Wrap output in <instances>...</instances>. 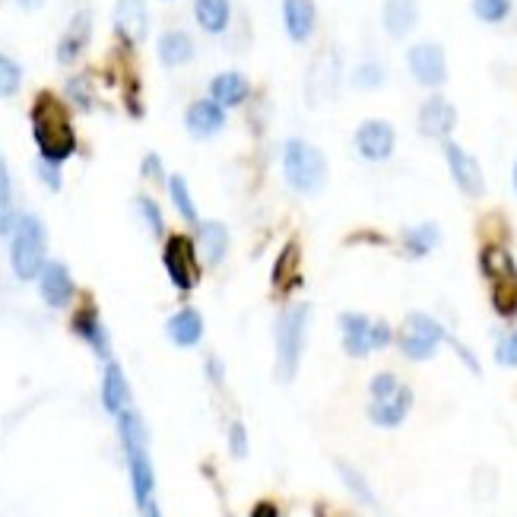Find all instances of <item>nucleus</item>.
I'll list each match as a JSON object with an SVG mask.
<instances>
[{"label": "nucleus", "mask_w": 517, "mask_h": 517, "mask_svg": "<svg viewBox=\"0 0 517 517\" xmlns=\"http://www.w3.org/2000/svg\"><path fill=\"white\" fill-rule=\"evenodd\" d=\"M118 435H121V448L127 457V470H131V486L134 498L143 517H162L156 505V473H153V460L150 448H146V429L143 419L127 406L124 413H118Z\"/></svg>", "instance_id": "nucleus-1"}, {"label": "nucleus", "mask_w": 517, "mask_h": 517, "mask_svg": "<svg viewBox=\"0 0 517 517\" xmlns=\"http://www.w3.org/2000/svg\"><path fill=\"white\" fill-rule=\"evenodd\" d=\"M32 137H35V146H39V159H48V162H64L77 153V134H73V124H70V115L67 108L58 96H45L35 99L32 105Z\"/></svg>", "instance_id": "nucleus-2"}, {"label": "nucleus", "mask_w": 517, "mask_h": 517, "mask_svg": "<svg viewBox=\"0 0 517 517\" xmlns=\"http://www.w3.org/2000/svg\"><path fill=\"white\" fill-rule=\"evenodd\" d=\"M308 324H311V305H292L283 311V318L276 321V378L292 381L299 372V362L305 353L308 340Z\"/></svg>", "instance_id": "nucleus-3"}, {"label": "nucleus", "mask_w": 517, "mask_h": 517, "mask_svg": "<svg viewBox=\"0 0 517 517\" xmlns=\"http://www.w3.org/2000/svg\"><path fill=\"white\" fill-rule=\"evenodd\" d=\"M479 270H483L486 280L492 283V308L502 318H514L517 315V267L508 248L486 245L479 251Z\"/></svg>", "instance_id": "nucleus-4"}, {"label": "nucleus", "mask_w": 517, "mask_h": 517, "mask_svg": "<svg viewBox=\"0 0 517 517\" xmlns=\"http://www.w3.org/2000/svg\"><path fill=\"white\" fill-rule=\"evenodd\" d=\"M283 175L292 191L318 194L327 184V159L308 140H289L283 150Z\"/></svg>", "instance_id": "nucleus-5"}, {"label": "nucleus", "mask_w": 517, "mask_h": 517, "mask_svg": "<svg viewBox=\"0 0 517 517\" xmlns=\"http://www.w3.org/2000/svg\"><path fill=\"white\" fill-rule=\"evenodd\" d=\"M45 226L39 216H20L13 223V242H10V264L20 280H35L45 267Z\"/></svg>", "instance_id": "nucleus-6"}, {"label": "nucleus", "mask_w": 517, "mask_h": 517, "mask_svg": "<svg viewBox=\"0 0 517 517\" xmlns=\"http://www.w3.org/2000/svg\"><path fill=\"white\" fill-rule=\"evenodd\" d=\"M162 264L169 280L178 292H191L200 283V264H197V248L188 235H169L162 248Z\"/></svg>", "instance_id": "nucleus-7"}, {"label": "nucleus", "mask_w": 517, "mask_h": 517, "mask_svg": "<svg viewBox=\"0 0 517 517\" xmlns=\"http://www.w3.org/2000/svg\"><path fill=\"white\" fill-rule=\"evenodd\" d=\"M448 340V330L441 327L435 318L429 315H410L406 318V327H403V337H400V349L406 359H432L438 353V346Z\"/></svg>", "instance_id": "nucleus-8"}, {"label": "nucleus", "mask_w": 517, "mask_h": 517, "mask_svg": "<svg viewBox=\"0 0 517 517\" xmlns=\"http://www.w3.org/2000/svg\"><path fill=\"white\" fill-rule=\"evenodd\" d=\"M406 64H410V73L419 86H429L438 89L441 83L448 80V61H445V51L435 42H419L406 51Z\"/></svg>", "instance_id": "nucleus-9"}, {"label": "nucleus", "mask_w": 517, "mask_h": 517, "mask_svg": "<svg viewBox=\"0 0 517 517\" xmlns=\"http://www.w3.org/2000/svg\"><path fill=\"white\" fill-rule=\"evenodd\" d=\"M445 159H448V169H451L454 184L467 197H479V194L486 191L483 169H479V162L464 150V146H457L454 140H445Z\"/></svg>", "instance_id": "nucleus-10"}, {"label": "nucleus", "mask_w": 517, "mask_h": 517, "mask_svg": "<svg viewBox=\"0 0 517 517\" xmlns=\"http://www.w3.org/2000/svg\"><path fill=\"white\" fill-rule=\"evenodd\" d=\"M337 86H340V58L334 51H324L315 58L308 70V80H305V89H308V102L318 105V102H327L337 96Z\"/></svg>", "instance_id": "nucleus-11"}, {"label": "nucleus", "mask_w": 517, "mask_h": 517, "mask_svg": "<svg viewBox=\"0 0 517 517\" xmlns=\"http://www.w3.org/2000/svg\"><path fill=\"white\" fill-rule=\"evenodd\" d=\"M397 134L387 121H365L356 131V150L362 153V159L368 162H381L394 153Z\"/></svg>", "instance_id": "nucleus-12"}, {"label": "nucleus", "mask_w": 517, "mask_h": 517, "mask_svg": "<svg viewBox=\"0 0 517 517\" xmlns=\"http://www.w3.org/2000/svg\"><path fill=\"white\" fill-rule=\"evenodd\" d=\"M457 127V108L445 96H432L419 108V131L435 140H448V134Z\"/></svg>", "instance_id": "nucleus-13"}, {"label": "nucleus", "mask_w": 517, "mask_h": 517, "mask_svg": "<svg viewBox=\"0 0 517 517\" xmlns=\"http://www.w3.org/2000/svg\"><path fill=\"white\" fill-rule=\"evenodd\" d=\"M39 292H42L45 305L67 308L70 299H73V292H77V286H73V276L61 261H48L42 267V273H39Z\"/></svg>", "instance_id": "nucleus-14"}, {"label": "nucleus", "mask_w": 517, "mask_h": 517, "mask_svg": "<svg viewBox=\"0 0 517 517\" xmlns=\"http://www.w3.org/2000/svg\"><path fill=\"white\" fill-rule=\"evenodd\" d=\"M70 327H73V334H77L99 359H108V353H112V340H108V330H105L96 308L83 305L77 315H73Z\"/></svg>", "instance_id": "nucleus-15"}, {"label": "nucleus", "mask_w": 517, "mask_h": 517, "mask_svg": "<svg viewBox=\"0 0 517 517\" xmlns=\"http://www.w3.org/2000/svg\"><path fill=\"white\" fill-rule=\"evenodd\" d=\"M115 29L127 45L143 42L146 29H150V10H146V0H118L115 4Z\"/></svg>", "instance_id": "nucleus-16"}, {"label": "nucleus", "mask_w": 517, "mask_h": 517, "mask_svg": "<svg viewBox=\"0 0 517 517\" xmlns=\"http://www.w3.org/2000/svg\"><path fill=\"white\" fill-rule=\"evenodd\" d=\"M283 26L295 45H305L318 26L315 0H283Z\"/></svg>", "instance_id": "nucleus-17"}, {"label": "nucleus", "mask_w": 517, "mask_h": 517, "mask_svg": "<svg viewBox=\"0 0 517 517\" xmlns=\"http://www.w3.org/2000/svg\"><path fill=\"white\" fill-rule=\"evenodd\" d=\"M184 127H188L191 137L207 140L213 134H219L226 127V108L216 105L213 99H200L194 102L188 112H184Z\"/></svg>", "instance_id": "nucleus-18"}, {"label": "nucleus", "mask_w": 517, "mask_h": 517, "mask_svg": "<svg viewBox=\"0 0 517 517\" xmlns=\"http://www.w3.org/2000/svg\"><path fill=\"white\" fill-rule=\"evenodd\" d=\"M410 406H413V391L400 384L391 397H381V400H375L372 406H368V419H372L375 426H381V429H397L400 422L406 419V413H410Z\"/></svg>", "instance_id": "nucleus-19"}, {"label": "nucleus", "mask_w": 517, "mask_h": 517, "mask_svg": "<svg viewBox=\"0 0 517 517\" xmlns=\"http://www.w3.org/2000/svg\"><path fill=\"white\" fill-rule=\"evenodd\" d=\"M340 330H343V349L349 356L362 359L375 349L372 346V318L346 311V315H340Z\"/></svg>", "instance_id": "nucleus-20"}, {"label": "nucleus", "mask_w": 517, "mask_h": 517, "mask_svg": "<svg viewBox=\"0 0 517 517\" xmlns=\"http://www.w3.org/2000/svg\"><path fill=\"white\" fill-rule=\"evenodd\" d=\"M381 23L391 39H406L419 23V4L416 0H384Z\"/></svg>", "instance_id": "nucleus-21"}, {"label": "nucleus", "mask_w": 517, "mask_h": 517, "mask_svg": "<svg viewBox=\"0 0 517 517\" xmlns=\"http://www.w3.org/2000/svg\"><path fill=\"white\" fill-rule=\"evenodd\" d=\"M102 406L112 416L124 413L127 406H131V387H127V378H124L118 362H108L105 365V375H102Z\"/></svg>", "instance_id": "nucleus-22"}, {"label": "nucleus", "mask_w": 517, "mask_h": 517, "mask_svg": "<svg viewBox=\"0 0 517 517\" xmlns=\"http://www.w3.org/2000/svg\"><path fill=\"white\" fill-rule=\"evenodd\" d=\"M299 261H302L299 242H286L283 251L276 254L273 273H270V280H273V289H276V292H289V289L299 286Z\"/></svg>", "instance_id": "nucleus-23"}, {"label": "nucleus", "mask_w": 517, "mask_h": 517, "mask_svg": "<svg viewBox=\"0 0 517 517\" xmlns=\"http://www.w3.org/2000/svg\"><path fill=\"white\" fill-rule=\"evenodd\" d=\"M210 99L216 105H223V108L242 105L248 99V80L242 77V73H235V70L216 73V77L210 80Z\"/></svg>", "instance_id": "nucleus-24"}, {"label": "nucleus", "mask_w": 517, "mask_h": 517, "mask_svg": "<svg viewBox=\"0 0 517 517\" xmlns=\"http://www.w3.org/2000/svg\"><path fill=\"white\" fill-rule=\"evenodd\" d=\"M169 337L175 346L181 349H188V346H197L200 337H203V318H200V311L197 308H181L178 315L169 318Z\"/></svg>", "instance_id": "nucleus-25"}, {"label": "nucleus", "mask_w": 517, "mask_h": 517, "mask_svg": "<svg viewBox=\"0 0 517 517\" xmlns=\"http://www.w3.org/2000/svg\"><path fill=\"white\" fill-rule=\"evenodd\" d=\"M89 35H92V20H89V13H77V16H73V23L67 26L61 45H58V61H61V64L77 61L80 54H83V48L89 45Z\"/></svg>", "instance_id": "nucleus-26"}, {"label": "nucleus", "mask_w": 517, "mask_h": 517, "mask_svg": "<svg viewBox=\"0 0 517 517\" xmlns=\"http://www.w3.org/2000/svg\"><path fill=\"white\" fill-rule=\"evenodd\" d=\"M200 254H203V261H207L210 267L216 264H223L226 261V254H229V229L223 223H200Z\"/></svg>", "instance_id": "nucleus-27"}, {"label": "nucleus", "mask_w": 517, "mask_h": 517, "mask_svg": "<svg viewBox=\"0 0 517 517\" xmlns=\"http://www.w3.org/2000/svg\"><path fill=\"white\" fill-rule=\"evenodd\" d=\"M194 16L203 32L219 35L229 29L232 20V4L229 0H194Z\"/></svg>", "instance_id": "nucleus-28"}, {"label": "nucleus", "mask_w": 517, "mask_h": 517, "mask_svg": "<svg viewBox=\"0 0 517 517\" xmlns=\"http://www.w3.org/2000/svg\"><path fill=\"white\" fill-rule=\"evenodd\" d=\"M191 58H194V39L188 32L172 29L159 39V61L165 67H181V64H188Z\"/></svg>", "instance_id": "nucleus-29"}, {"label": "nucleus", "mask_w": 517, "mask_h": 517, "mask_svg": "<svg viewBox=\"0 0 517 517\" xmlns=\"http://www.w3.org/2000/svg\"><path fill=\"white\" fill-rule=\"evenodd\" d=\"M441 245V229L435 223H419L403 232V248L410 257H426Z\"/></svg>", "instance_id": "nucleus-30"}, {"label": "nucleus", "mask_w": 517, "mask_h": 517, "mask_svg": "<svg viewBox=\"0 0 517 517\" xmlns=\"http://www.w3.org/2000/svg\"><path fill=\"white\" fill-rule=\"evenodd\" d=\"M169 194H172V203H175V210L181 213L184 223L200 226V213H197V203H194V194L188 188V181H184L181 175H172L169 178Z\"/></svg>", "instance_id": "nucleus-31"}, {"label": "nucleus", "mask_w": 517, "mask_h": 517, "mask_svg": "<svg viewBox=\"0 0 517 517\" xmlns=\"http://www.w3.org/2000/svg\"><path fill=\"white\" fill-rule=\"evenodd\" d=\"M337 470H340V476H343V483H346V489L353 492L362 505H368V508H378V498H375V492H372V486L365 483V476L356 470V467H349V464H337Z\"/></svg>", "instance_id": "nucleus-32"}, {"label": "nucleus", "mask_w": 517, "mask_h": 517, "mask_svg": "<svg viewBox=\"0 0 517 517\" xmlns=\"http://www.w3.org/2000/svg\"><path fill=\"white\" fill-rule=\"evenodd\" d=\"M13 197H10V172H7V162L0 156V235L13 232Z\"/></svg>", "instance_id": "nucleus-33"}, {"label": "nucleus", "mask_w": 517, "mask_h": 517, "mask_svg": "<svg viewBox=\"0 0 517 517\" xmlns=\"http://www.w3.org/2000/svg\"><path fill=\"white\" fill-rule=\"evenodd\" d=\"M384 80H387V70H384V64H378V61H365V64H359V67L353 70V86L362 89V92L381 89Z\"/></svg>", "instance_id": "nucleus-34"}, {"label": "nucleus", "mask_w": 517, "mask_h": 517, "mask_svg": "<svg viewBox=\"0 0 517 517\" xmlns=\"http://www.w3.org/2000/svg\"><path fill=\"white\" fill-rule=\"evenodd\" d=\"M473 13L483 23H502L511 13V0H473Z\"/></svg>", "instance_id": "nucleus-35"}, {"label": "nucleus", "mask_w": 517, "mask_h": 517, "mask_svg": "<svg viewBox=\"0 0 517 517\" xmlns=\"http://www.w3.org/2000/svg\"><path fill=\"white\" fill-rule=\"evenodd\" d=\"M20 83H23L20 64L7 58V54H0V96H13V92L20 89Z\"/></svg>", "instance_id": "nucleus-36"}, {"label": "nucleus", "mask_w": 517, "mask_h": 517, "mask_svg": "<svg viewBox=\"0 0 517 517\" xmlns=\"http://www.w3.org/2000/svg\"><path fill=\"white\" fill-rule=\"evenodd\" d=\"M137 210H140L143 223L150 226V232H153V235H162V232H165V219H162V210H159V203H156L153 197L140 194V197H137Z\"/></svg>", "instance_id": "nucleus-37"}, {"label": "nucleus", "mask_w": 517, "mask_h": 517, "mask_svg": "<svg viewBox=\"0 0 517 517\" xmlns=\"http://www.w3.org/2000/svg\"><path fill=\"white\" fill-rule=\"evenodd\" d=\"M495 362L498 365H508V368H517V330L498 340V346H495Z\"/></svg>", "instance_id": "nucleus-38"}, {"label": "nucleus", "mask_w": 517, "mask_h": 517, "mask_svg": "<svg viewBox=\"0 0 517 517\" xmlns=\"http://www.w3.org/2000/svg\"><path fill=\"white\" fill-rule=\"evenodd\" d=\"M397 387H400V381H397L391 372H381V375H375V378H372V397H375V400L391 397V394L397 391Z\"/></svg>", "instance_id": "nucleus-39"}, {"label": "nucleus", "mask_w": 517, "mask_h": 517, "mask_svg": "<svg viewBox=\"0 0 517 517\" xmlns=\"http://www.w3.org/2000/svg\"><path fill=\"white\" fill-rule=\"evenodd\" d=\"M39 178L48 184L51 191H61V165H58V162L39 159Z\"/></svg>", "instance_id": "nucleus-40"}, {"label": "nucleus", "mask_w": 517, "mask_h": 517, "mask_svg": "<svg viewBox=\"0 0 517 517\" xmlns=\"http://www.w3.org/2000/svg\"><path fill=\"white\" fill-rule=\"evenodd\" d=\"M229 445H232V454L235 457H245L248 454V432L242 422H232V429H229Z\"/></svg>", "instance_id": "nucleus-41"}, {"label": "nucleus", "mask_w": 517, "mask_h": 517, "mask_svg": "<svg viewBox=\"0 0 517 517\" xmlns=\"http://www.w3.org/2000/svg\"><path fill=\"white\" fill-rule=\"evenodd\" d=\"M143 175L153 178V181H162V159L156 153H150V156L143 159Z\"/></svg>", "instance_id": "nucleus-42"}, {"label": "nucleus", "mask_w": 517, "mask_h": 517, "mask_svg": "<svg viewBox=\"0 0 517 517\" xmlns=\"http://www.w3.org/2000/svg\"><path fill=\"white\" fill-rule=\"evenodd\" d=\"M251 517H280V508H276L273 502H257L251 508Z\"/></svg>", "instance_id": "nucleus-43"}, {"label": "nucleus", "mask_w": 517, "mask_h": 517, "mask_svg": "<svg viewBox=\"0 0 517 517\" xmlns=\"http://www.w3.org/2000/svg\"><path fill=\"white\" fill-rule=\"evenodd\" d=\"M42 4H45V0H20V7H23V10H39Z\"/></svg>", "instance_id": "nucleus-44"}, {"label": "nucleus", "mask_w": 517, "mask_h": 517, "mask_svg": "<svg viewBox=\"0 0 517 517\" xmlns=\"http://www.w3.org/2000/svg\"><path fill=\"white\" fill-rule=\"evenodd\" d=\"M315 517H327V514H324V508H315Z\"/></svg>", "instance_id": "nucleus-45"}, {"label": "nucleus", "mask_w": 517, "mask_h": 517, "mask_svg": "<svg viewBox=\"0 0 517 517\" xmlns=\"http://www.w3.org/2000/svg\"><path fill=\"white\" fill-rule=\"evenodd\" d=\"M514 188H517V165H514Z\"/></svg>", "instance_id": "nucleus-46"}]
</instances>
